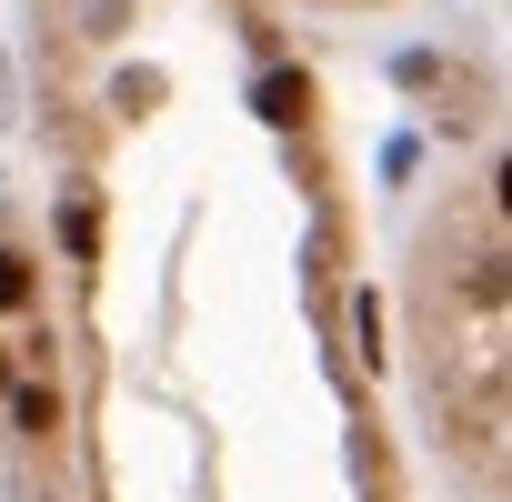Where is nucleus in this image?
<instances>
[{
  "label": "nucleus",
  "mask_w": 512,
  "mask_h": 502,
  "mask_svg": "<svg viewBox=\"0 0 512 502\" xmlns=\"http://www.w3.org/2000/svg\"><path fill=\"white\" fill-rule=\"evenodd\" d=\"M502 221H512V161H502Z\"/></svg>",
  "instance_id": "nucleus-2"
},
{
  "label": "nucleus",
  "mask_w": 512,
  "mask_h": 502,
  "mask_svg": "<svg viewBox=\"0 0 512 502\" xmlns=\"http://www.w3.org/2000/svg\"><path fill=\"white\" fill-rule=\"evenodd\" d=\"M262 111H272V121H302L312 91H302V81H262Z\"/></svg>",
  "instance_id": "nucleus-1"
}]
</instances>
